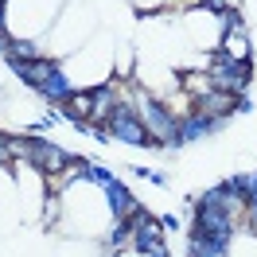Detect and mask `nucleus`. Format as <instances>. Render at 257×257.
<instances>
[{"instance_id":"8","label":"nucleus","mask_w":257,"mask_h":257,"mask_svg":"<svg viewBox=\"0 0 257 257\" xmlns=\"http://www.w3.org/2000/svg\"><path fill=\"white\" fill-rule=\"evenodd\" d=\"M148 222H152V218H148L137 203H125V226H133V230H137V226H148Z\"/></svg>"},{"instance_id":"4","label":"nucleus","mask_w":257,"mask_h":257,"mask_svg":"<svg viewBox=\"0 0 257 257\" xmlns=\"http://www.w3.org/2000/svg\"><path fill=\"white\" fill-rule=\"evenodd\" d=\"M183 90L191 97H207V94H214L218 90V82H214V74H183Z\"/></svg>"},{"instance_id":"7","label":"nucleus","mask_w":257,"mask_h":257,"mask_svg":"<svg viewBox=\"0 0 257 257\" xmlns=\"http://www.w3.org/2000/svg\"><path fill=\"white\" fill-rule=\"evenodd\" d=\"M51 74H55V70H51L47 63H28V66H24V78H28V82H39V86L51 82Z\"/></svg>"},{"instance_id":"6","label":"nucleus","mask_w":257,"mask_h":257,"mask_svg":"<svg viewBox=\"0 0 257 257\" xmlns=\"http://www.w3.org/2000/svg\"><path fill=\"white\" fill-rule=\"evenodd\" d=\"M8 152L20 156V160H32L35 156V141H28V137H8Z\"/></svg>"},{"instance_id":"3","label":"nucleus","mask_w":257,"mask_h":257,"mask_svg":"<svg viewBox=\"0 0 257 257\" xmlns=\"http://www.w3.org/2000/svg\"><path fill=\"white\" fill-rule=\"evenodd\" d=\"M32 160L39 164L47 176H55V172H63V168H66V156L59 152V148H47V145H35V156H32Z\"/></svg>"},{"instance_id":"2","label":"nucleus","mask_w":257,"mask_h":257,"mask_svg":"<svg viewBox=\"0 0 257 257\" xmlns=\"http://www.w3.org/2000/svg\"><path fill=\"white\" fill-rule=\"evenodd\" d=\"M59 105H63V113H70L74 121H90V117H94V94H66Z\"/></svg>"},{"instance_id":"5","label":"nucleus","mask_w":257,"mask_h":257,"mask_svg":"<svg viewBox=\"0 0 257 257\" xmlns=\"http://www.w3.org/2000/svg\"><path fill=\"white\" fill-rule=\"evenodd\" d=\"M113 113H117V97L94 94V117H90V125H113Z\"/></svg>"},{"instance_id":"10","label":"nucleus","mask_w":257,"mask_h":257,"mask_svg":"<svg viewBox=\"0 0 257 257\" xmlns=\"http://www.w3.org/2000/svg\"><path fill=\"white\" fill-rule=\"evenodd\" d=\"M172 8H183V4H199V0H168Z\"/></svg>"},{"instance_id":"9","label":"nucleus","mask_w":257,"mask_h":257,"mask_svg":"<svg viewBox=\"0 0 257 257\" xmlns=\"http://www.w3.org/2000/svg\"><path fill=\"white\" fill-rule=\"evenodd\" d=\"M0 43L12 51V55H20V59H32V47H28V43H16V39H8V35H0Z\"/></svg>"},{"instance_id":"1","label":"nucleus","mask_w":257,"mask_h":257,"mask_svg":"<svg viewBox=\"0 0 257 257\" xmlns=\"http://www.w3.org/2000/svg\"><path fill=\"white\" fill-rule=\"evenodd\" d=\"M226 230H230V226H226L222 210H214V207L199 210V222H195V238H199V241H222Z\"/></svg>"}]
</instances>
